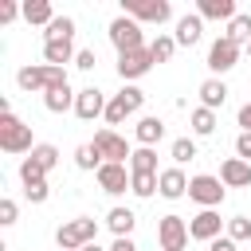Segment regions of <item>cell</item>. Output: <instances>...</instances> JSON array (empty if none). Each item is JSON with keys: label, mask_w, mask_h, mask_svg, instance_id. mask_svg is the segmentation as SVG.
Wrapping results in <instances>:
<instances>
[{"label": "cell", "mask_w": 251, "mask_h": 251, "mask_svg": "<svg viewBox=\"0 0 251 251\" xmlns=\"http://www.w3.org/2000/svg\"><path fill=\"white\" fill-rule=\"evenodd\" d=\"M16 82H20V90H27V94H47L51 86H63L67 82V71L63 67H51V63H31V67H20V75H16Z\"/></svg>", "instance_id": "obj_1"}, {"label": "cell", "mask_w": 251, "mask_h": 251, "mask_svg": "<svg viewBox=\"0 0 251 251\" xmlns=\"http://www.w3.org/2000/svg\"><path fill=\"white\" fill-rule=\"evenodd\" d=\"M55 243H59V251H82L86 243H98V220H90V216L67 220L55 231Z\"/></svg>", "instance_id": "obj_2"}, {"label": "cell", "mask_w": 251, "mask_h": 251, "mask_svg": "<svg viewBox=\"0 0 251 251\" xmlns=\"http://www.w3.org/2000/svg\"><path fill=\"white\" fill-rule=\"evenodd\" d=\"M0 149H4V153H31V149H35V145H31V126L20 122L12 110L0 114Z\"/></svg>", "instance_id": "obj_3"}, {"label": "cell", "mask_w": 251, "mask_h": 251, "mask_svg": "<svg viewBox=\"0 0 251 251\" xmlns=\"http://www.w3.org/2000/svg\"><path fill=\"white\" fill-rule=\"evenodd\" d=\"M122 16L137 24H165L173 20V4L169 0H122Z\"/></svg>", "instance_id": "obj_4"}, {"label": "cell", "mask_w": 251, "mask_h": 251, "mask_svg": "<svg viewBox=\"0 0 251 251\" xmlns=\"http://www.w3.org/2000/svg\"><path fill=\"white\" fill-rule=\"evenodd\" d=\"M110 43L118 47V55H129V51H145V35H141V24L129 20V16H118L110 24Z\"/></svg>", "instance_id": "obj_5"}, {"label": "cell", "mask_w": 251, "mask_h": 251, "mask_svg": "<svg viewBox=\"0 0 251 251\" xmlns=\"http://www.w3.org/2000/svg\"><path fill=\"white\" fill-rule=\"evenodd\" d=\"M141 102H145V90H137V86H122V90L110 98V106H106V122H110V126H122L129 114L141 110Z\"/></svg>", "instance_id": "obj_6"}, {"label": "cell", "mask_w": 251, "mask_h": 251, "mask_svg": "<svg viewBox=\"0 0 251 251\" xmlns=\"http://www.w3.org/2000/svg\"><path fill=\"white\" fill-rule=\"evenodd\" d=\"M188 200H196L200 208H220L224 204V180L220 176H208V173L192 176L188 180Z\"/></svg>", "instance_id": "obj_7"}, {"label": "cell", "mask_w": 251, "mask_h": 251, "mask_svg": "<svg viewBox=\"0 0 251 251\" xmlns=\"http://www.w3.org/2000/svg\"><path fill=\"white\" fill-rule=\"evenodd\" d=\"M94 149H98L102 161H110V165H129V157H133V149L126 145V137L114 133V129H98V133H94Z\"/></svg>", "instance_id": "obj_8"}, {"label": "cell", "mask_w": 251, "mask_h": 251, "mask_svg": "<svg viewBox=\"0 0 251 251\" xmlns=\"http://www.w3.org/2000/svg\"><path fill=\"white\" fill-rule=\"evenodd\" d=\"M188 239H192V235H188V224H184L180 216H161V224H157V243H161V251H184Z\"/></svg>", "instance_id": "obj_9"}, {"label": "cell", "mask_w": 251, "mask_h": 251, "mask_svg": "<svg viewBox=\"0 0 251 251\" xmlns=\"http://www.w3.org/2000/svg\"><path fill=\"white\" fill-rule=\"evenodd\" d=\"M220 231H224V220H220V212H216V208H200V212L188 220V235H192V239H200V243L220 239Z\"/></svg>", "instance_id": "obj_10"}, {"label": "cell", "mask_w": 251, "mask_h": 251, "mask_svg": "<svg viewBox=\"0 0 251 251\" xmlns=\"http://www.w3.org/2000/svg\"><path fill=\"white\" fill-rule=\"evenodd\" d=\"M235 63H239V43H231L227 35H220V39L208 47V71H216V75H227Z\"/></svg>", "instance_id": "obj_11"}, {"label": "cell", "mask_w": 251, "mask_h": 251, "mask_svg": "<svg viewBox=\"0 0 251 251\" xmlns=\"http://www.w3.org/2000/svg\"><path fill=\"white\" fill-rule=\"evenodd\" d=\"M129 184H133V173H129L126 165H110V161H106V165L98 169V188H102L106 196H122Z\"/></svg>", "instance_id": "obj_12"}, {"label": "cell", "mask_w": 251, "mask_h": 251, "mask_svg": "<svg viewBox=\"0 0 251 251\" xmlns=\"http://www.w3.org/2000/svg\"><path fill=\"white\" fill-rule=\"evenodd\" d=\"M106 106H110V102H106V94H102L98 86H82L78 98H75V114H78L82 122H94L98 114L106 118Z\"/></svg>", "instance_id": "obj_13"}, {"label": "cell", "mask_w": 251, "mask_h": 251, "mask_svg": "<svg viewBox=\"0 0 251 251\" xmlns=\"http://www.w3.org/2000/svg\"><path fill=\"white\" fill-rule=\"evenodd\" d=\"M157 192H161L165 200H180V196H188V176H184V169H180V165L161 169V173H157Z\"/></svg>", "instance_id": "obj_14"}, {"label": "cell", "mask_w": 251, "mask_h": 251, "mask_svg": "<svg viewBox=\"0 0 251 251\" xmlns=\"http://www.w3.org/2000/svg\"><path fill=\"white\" fill-rule=\"evenodd\" d=\"M149 67H153V55H149V47H145V51H129V55H118V75H122L126 82H133V78L149 75Z\"/></svg>", "instance_id": "obj_15"}, {"label": "cell", "mask_w": 251, "mask_h": 251, "mask_svg": "<svg viewBox=\"0 0 251 251\" xmlns=\"http://www.w3.org/2000/svg\"><path fill=\"white\" fill-rule=\"evenodd\" d=\"M220 180H224V188H247V184H251V161L227 157V161L220 165Z\"/></svg>", "instance_id": "obj_16"}, {"label": "cell", "mask_w": 251, "mask_h": 251, "mask_svg": "<svg viewBox=\"0 0 251 251\" xmlns=\"http://www.w3.org/2000/svg\"><path fill=\"white\" fill-rule=\"evenodd\" d=\"M200 35H204V20L200 16H180L176 20V31H173L176 47H192V43H200Z\"/></svg>", "instance_id": "obj_17"}, {"label": "cell", "mask_w": 251, "mask_h": 251, "mask_svg": "<svg viewBox=\"0 0 251 251\" xmlns=\"http://www.w3.org/2000/svg\"><path fill=\"white\" fill-rule=\"evenodd\" d=\"M133 137H137V145H149V149H153V145L165 137V122H161L157 114H145V118L133 126Z\"/></svg>", "instance_id": "obj_18"}, {"label": "cell", "mask_w": 251, "mask_h": 251, "mask_svg": "<svg viewBox=\"0 0 251 251\" xmlns=\"http://www.w3.org/2000/svg\"><path fill=\"white\" fill-rule=\"evenodd\" d=\"M196 16L200 20H227L231 24L239 12H235V0H200L196 4Z\"/></svg>", "instance_id": "obj_19"}, {"label": "cell", "mask_w": 251, "mask_h": 251, "mask_svg": "<svg viewBox=\"0 0 251 251\" xmlns=\"http://www.w3.org/2000/svg\"><path fill=\"white\" fill-rule=\"evenodd\" d=\"M75 43L71 39H47L43 43V63H51V67H63V63H75Z\"/></svg>", "instance_id": "obj_20"}, {"label": "cell", "mask_w": 251, "mask_h": 251, "mask_svg": "<svg viewBox=\"0 0 251 251\" xmlns=\"http://www.w3.org/2000/svg\"><path fill=\"white\" fill-rule=\"evenodd\" d=\"M75 90H71V82H63V86H51L47 94H43V106L51 110V114H67V110H75Z\"/></svg>", "instance_id": "obj_21"}, {"label": "cell", "mask_w": 251, "mask_h": 251, "mask_svg": "<svg viewBox=\"0 0 251 251\" xmlns=\"http://www.w3.org/2000/svg\"><path fill=\"white\" fill-rule=\"evenodd\" d=\"M224 102H227L224 78H204V82H200V106H204V110H220Z\"/></svg>", "instance_id": "obj_22"}, {"label": "cell", "mask_w": 251, "mask_h": 251, "mask_svg": "<svg viewBox=\"0 0 251 251\" xmlns=\"http://www.w3.org/2000/svg\"><path fill=\"white\" fill-rule=\"evenodd\" d=\"M133 224H137V216H133L129 208H110V212H106V227L114 231V239H129Z\"/></svg>", "instance_id": "obj_23"}, {"label": "cell", "mask_w": 251, "mask_h": 251, "mask_svg": "<svg viewBox=\"0 0 251 251\" xmlns=\"http://www.w3.org/2000/svg\"><path fill=\"white\" fill-rule=\"evenodd\" d=\"M24 20H27V24H39V27H47V24L55 20V8H51L47 0H27V4H24Z\"/></svg>", "instance_id": "obj_24"}, {"label": "cell", "mask_w": 251, "mask_h": 251, "mask_svg": "<svg viewBox=\"0 0 251 251\" xmlns=\"http://www.w3.org/2000/svg\"><path fill=\"white\" fill-rule=\"evenodd\" d=\"M188 126H192V133H196V137H208V133H216V110H204V106H196V110L188 114Z\"/></svg>", "instance_id": "obj_25"}, {"label": "cell", "mask_w": 251, "mask_h": 251, "mask_svg": "<svg viewBox=\"0 0 251 251\" xmlns=\"http://www.w3.org/2000/svg\"><path fill=\"white\" fill-rule=\"evenodd\" d=\"M75 165H78L82 173H98L106 161H102V153L94 149V141H86V145H78V149H75Z\"/></svg>", "instance_id": "obj_26"}, {"label": "cell", "mask_w": 251, "mask_h": 251, "mask_svg": "<svg viewBox=\"0 0 251 251\" xmlns=\"http://www.w3.org/2000/svg\"><path fill=\"white\" fill-rule=\"evenodd\" d=\"M47 39H75V20L71 16H55L47 27H43V43Z\"/></svg>", "instance_id": "obj_27"}, {"label": "cell", "mask_w": 251, "mask_h": 251, "mask_svg": "<svg viewBox=\"0 0 251 251\" xmlns=\"http://www.w3.org/2000/svg\"><path fill=\"white\" fill-rule=\"evenodd\" d=\"M129 173H157V153L149 145H137L129 157Z\"/></svg>", "instance_id": "obj_28"}, {"label": "cell", "mask_w": 251, "mask_h": 251, "mask_svg": "<svg viewBox=\"0 0 251 251\" xmlns=\"http://www.w3.org/2000/svg\"><path fill=\"white\" fill-rule=\"evenodd\" d=\"M20 180H24V188L43 184V180H47V169H43L35 157H24V161H20Z\"/></svg>", "instance_id": "obj_29"}, {"label": "cell", "mask_w": 251, "mask_h": 251, "mask_svg": "<svg viewBox=\"0 0 251 251\" xmlns=\"http://www.w3.org/2000/svg\"><path fill=\"white\" fill-rule=\"evenodd\" d=\"M224 35H227L231 43H239V47H243V43H251V16H247V12H239V16L227 24V31H224Z\"/></svg>", "instance_id": "obj_30"}, {"label": "cell", "mask_w": 251, "mask_h": 251, "mask_svg": "<svg viewBox=\"0 0 251 251\" xmlns=\"http://www.w3.org/2000/svg\"><path fill=\"white\" fill-rule=\"evenodd\" d=\"M173 51H176V39H173V35H157V39L149 43L153 63H169V59H173Z\"/></svg>", "instance_id": "obj_31"}, {"label": "cell", "mask_w": 251, "mask_h": 251, "mask_svg": "<svg viewBox=\"0 0 251 251\" xmlns=\"http://www.w3.org/2000/svg\"><path fill=\"white\" fill-rule=\"evenodd\" d=\"M129 192H133V196H141V200H145V196H153V192H157V173H133Z\"/></svg>", "instance_id": "obj_32"}, {"label": "cell", "mask_w": 251, "mask_h": 251, "mask_svg": "<svg viewBox=\"0 0 251 251\" xmlns=\"http://www.w3.org/2000/svg\"><path fill=\"white\" fill-rule=\"evenodd\" d=\"M169 153H173V161H176V165H184V161H192V157H196V141H192V137H176V141L169 145Z\"/></svg>", "instance_id": "obj_33"}, {"label": "cell", "mask_w": 251, "mask_h": 251, "mask_svg": "<svg viewBox=\"0 0 251 251\" xmlns=\"http://www.w3.org/2000/svg\"><path fill=\"white\" fill-rule=\"evenodd\" d=\"M227 239H235V243L251 239V220H247V216H231V220H227Z\"/></svg>", "instance_id": "obj_34"}, {"label": "cell", "mask_w": 251, "mask_h": 251, "mask_svg": "<svg viewBox=\"0 0 251 251\" xmlns=\"http://www.w3.org/2000/svg\"><path fill=\"white\" fill-rule=\"evenodd\" d=\"M31 157H35V161H39L47 173L59 165V149H55V145H35V149H31Z\"/></svg>", "instance_id": "obj_35"}, {"label": "cell", "mask_w": 251, "mask_h": 251, "mask_svg": "<svg viewBox=\"0 0 251 251\" xmlns=\"http://www.w3.org/2000/svg\"><path fill=\"white\" fill-rule=\"evenodd\" d=\"M16 216H20L16 200H8V196H4V200H0V224H4V227H12V224H16Z\"/></svg>", "instance_id": "obj_36"}, {"label": "cell", "mask_w": 251, "mask_h": 251, "mask_svg": "<svg viewBox=\"0 0 251 251\" xmlns=\"http://www.w3.org/2000/svg\"><path fill=\"white\" fill-rule=\"evenodd\" d=\"M75 67H78V71H94V67H98V55H94L90 47H82V51L75 55Z\"/></svg>", "instance_id": "obj_37"}, {"label": "cell", "mask_w": 251, "mask_h": 251, "mask_svg": "<svg viewBox=\"0 0 251 251\" xmlns=\"http://www.w3.org/2000/svg\"><path fill=\"white\" fill-rule=\"evenodd\" d=\"M24 196H27L31 204H43V200L51 196V188H47V180H43V184H31V188H24Z\"/></svg>", "instance_id": "obj_38"}, {"label": "cell", "mask_w": 251, "mask_h": 251, "mask_svg": "<svg viewBox=\"0 0 251 251\" xmlns=\"http://www.w3.org/2000/svg\"><path fill=\"white\" fill-rule=\"evenodd\" d=\"M16 16H24V8H16L12 0H0V24H12Z\"/></svg>", "instance_id": "obj_39"}, {"label": "cell", "mask_w": 251, "mask_h": 251, "mask_svg": "<svg viewBox=\"0 0 251 251\" xmlns=\"http://www.w3.org/2000/svg\"><path fill=\"white\" fill-rule=\"evenodd\" d=\"M235 153H239L243 161H251V133H239V137H235Z\"/></svg>", "instance_id": "obj_40"}, {"label": "cell", "mask_w": 251, "mask_h": 251, "mask_svg": "<svg viewBox=\"0 0 251 251\" xmlns=\"http://www.w3.org/2000/svg\"><path fill=\"white\" fill-rule=\"evenodd\" d=\"M208 251H235V239L220 235V239H212V243H208Z\"/></svg>", "instance_id": "obj_41"}, {"label": "cell", "mask_w": 251, "mask_h": 251, "mask_svg": "<svg viewBox=\"0 0 251 251\" xmlns=\"http://www.w3.org/2000/svg\"><path fill=\"white\" fill-rule=\"evenodd\" d=\"M239 126H243V133H251V102L239 106Z\"/></svg>", "instance_id": "obj_42"}, {"label": "cell", "mask_w": 251, "mask_h": 251, "mask_svg": "<svg viewBox=\"0 0 251 251\" xmlns=\"http://www.w3.org/2000/svg\"><path fill=\"white\" fill-rule=\"evenodd\" d=\"M110 251H137V247H133V239H114Z\"/></svg>", "instance_id": "obj_43"}, {"label": "cell", "mask_w": 251, "mask_h": 251, "mask_svg": "<svg viewBox=\"0 0 251 251\" xmlns=\"http://www.w3.org/2000/svg\"><path fill=\"white\" fill-rule=\"evenodd\" d=\"M82 251H102V247H98V243H86V247H82Z\"/></svg>", "instance_id": "obj_44"}, {"label": "cell", "mask_w": 251, "mask_h": 251, "mask_svg": "<svg viewBox=\"0 0 251 251\" xmlns=\"http://www.w3.org/2000/svg\"><path fill=\"white\" fill-rule=\"evenodd\" d=\"M247 55H251V43H247Z\"/></svg>", "instance_id": "obj_45"}]
</instances>
